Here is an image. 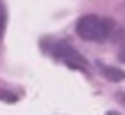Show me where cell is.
Listing matches in <instances>:
<instances>
[{
  "label": "cell",
  "instance_id": "obj_1",
  "mask_svg": "<svg viewBox=\"0 0 125 115\" xmlns=\"http://www.w3.org/2000/svg\"><path fill=\"white\" fill-rule=\"evenodd\" d=\"M114 32V21L111 18H100V16H81L76 21V35L86 41H104Z\"/></svg>",
  "mask_w": 125,
  "mask_h": 115
},
{
  "label": "cell",
  "instance_id": "obj_2",
  "mask_svg": "<svg viewBox=\"0 0 125 115\" xmlns=\"http://www.w3.org/2000/svg\"><path fill=\"white\" fill-rule=\"evenodd\" d=\"M53 55L58 58L60 62H65L67 67H72V69L76 71H88V65H86V58L79 53L76 49H72L70 44H56L53 46Z\"/></svg>",
  "mask_w": 125,
  "mask_h": 115
},
{
  "label": "cell",
  "instance_id": "obj_3",
  "mask_svg": "<svg viewBox=\"0 0 125 115\" xmlns=\"http://www.w3.org/2000/svg\"><path fill=\"white\" fill-rule=\"evenodd\" d=\"M100 69H102V74L107 76L109 81H116V83H121V81H125V71L118 69V67H111V65H100Z\"/></svg>",
  "mask_w": 125,
  "mask_h": 115
},
{
  "label": "cell",
  "instance_id": "obj_4",
  "mask_svg": "<svg viewBox=\"0 0 125 115\" xmlns=\"http://www.w3.org/2000/svg\"><path fill=\"white\" fill-rule=\"evenodd\" d=\"M2 30H5V9L0 5V35H2Z\"/></svg>",
  "mask_w": 125,
  "mask_h": 115
},
{
  "label": "cell",
  "instance_id": "obj_5",
  "mask_svg": "<svg viewBox=\"0 0 125 115\" xmlns=\"http://www.w3.org/2000/svg\"><path fill=\"white\" fill-rule=\"evenodd\" d=\"M118 58H121V62H125V41L121 44V51H118Z\"/></svg>",
  "mask_w": 125,
  "mask_h": 115
}]
</instances>
